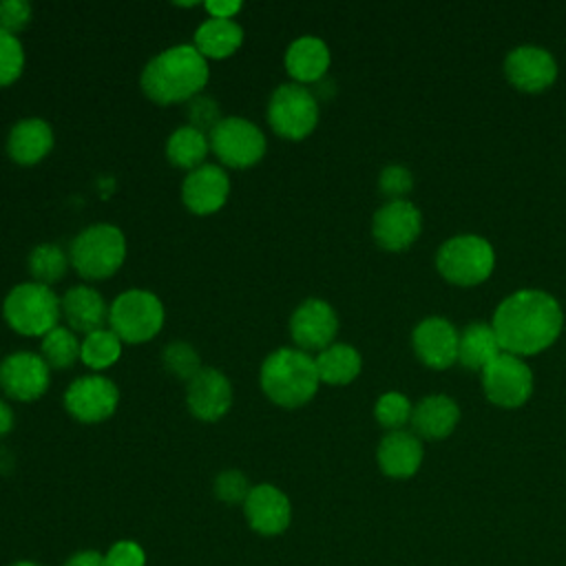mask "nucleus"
<instances>
[{"mask_svg": "<svg viewBox=\"0 0 566 566\" xmlns=\"http://www.w3.org/2000/svg\"><path fill=\"white\" fill-rule=\"evenodd\" d=\"M51 382V367L40 354L13 352L0 363V389L20 402L38 400Z\"/></svg>", "mask_w": 566, "mask_h": 566, "instance_id": "12", "label": "nucleus"}, {"mask_svg": "<svg viewBox=\"0 0 566 566\" xmlns=\"http://www.w3.org/2000/svg\"><path fill=\"white\" fill-rule=\"evenodd\" d=\"M29 272L35 283L51 287L57 283L69 268V254L57 243H38L27 256Z\"/></svg>", "mask_w": 566, "mask_h": 566, "instance_id": "29", "label": "nucleus"}, {"mask_svg": "<svg viewBox=\"0 0 566 566\" xmlns=\"http://www.w3.org/2000/svg\"><path fill=\"white\" fill-rule=\"evenodd\" d=\"M186 117L190 122L188 126H192L201 133H210L223 119L221 106L217 104V99L210 95H201V93L186 102Z\"/></svg>", "mask_w": 566, "mask_h": 566, "instance_id": "35", "label": "nucleus"}, {"mask_svg": "<svg viewBox=\"0 0 566 566\" xmlns=\"http://www.w3.org/2000/svg\"><path fill=\"white\" fill-rule=\"evenodd\" d=\"M104 557L106 566H146V553L133 539L115 542Z\"/></svg>", "mask_w": 566, "mask_h": 566, "instance_id": "39", "label": "nucleus"}, {"mask_svg": "<svg viewBox=\"0 0 566 566\" xmlns=\"http://www.w3.org/2000/svg\"><path fill=\"white\" fill-rule=\"evenodd\" d=\"M378 464L389 478H409L422 462V444L409 431H389L378 444Z\"/></svg>", "mask_w": 566, "mask_h": 566, "instance_id": "23", "label": "nucleus"}, {"mask_svg": "<svg viewBox=\"0 0 566 566\" xmlns=\"http://www.w3.org/2000/svg\"><path fill=\"white\" fill-rule=\"evenodd\" d=\"M482 387L491 402L509 409L520 407L533 391V374L517 356L502 352L482 371Z\"/></svg>", "mask_w": 566, "mask_h": 566, "instance_id": "11", "label": "nucleus"}, {"mask_svg": "<svg viewBox=\"0 0 566 566\" xmlns=\"http://www.w3.org/2000/svg\"><path fill=\"white\" fill-rule=\"evenodd\" d=\"M564 325L559 303L542 290H520L506 296L493 314V332L502 352L528 356L555 343Z\"/></svg>", "mask_w": 566, "mask_h": 566, "instance_id": "1", "label": "nucleus"}, {"mask_svg": "<svg viewBox=\"0 0 566 566\" xmlns=\"http://www.w3.org/2000/svg\"><path fill=\"white\" fill-rule=\"evenodd\" d=\"M161 363L168 374H172L179 380H190L201 369V358L197 349L186 340H175L164 347Z\"/></svg>", "mask_w": 566, "mask_h": 566, "instance_id": "32", "label": "nucleus"}, {"mask_svg": "<svg viewBox=\"0 0 566 566\" xmlns=\"http://www.w3.org/2000/svg\"><path fill=\"white\" fill-rule=\"evenodd\" d=\"M62 316L69 329L80 334H91L104 329L108 323V305L104 296L91 285H73L60 298Z\"/></svg>", "mask_w": 566, "mask_h": 566, "instance_id": "20", "label": "nucleus"}, {"mask_svg": "<svg viewBox=\"0 0 566 566\" xmlns=\"http://www.w3.org/2000/svg\"><path fill=\"white\" fill-rule=\"evenodd\" d=\"M504 73L515 88L537 93L553 84L557 75V64L546 49L524 44L506 55Z\"/></svg>", "mask_w": 566, "mask_h": 566, "instance_id": "19", "label": "nucleus"}, {"mask_svg": "<svg viewBox=\"0 0 566 566\" xmlns=\"http://www.w3.org/2000/svg\"><path fill=\"white\" fill-rule=\"evenodd\" d=\"M436 265L447 281L475 285L493 272L495 252L486 239L478 234H460L440 245Z\"/></svg>", "mask_w": 566, "mask_h": 566, "instance_id": "8", "label": "nucleus"}, {"mask_svg": "<svg viewBox=\"0 0 566 566\" xmlns=\"http://www.w3.org/2000/svg\"><path fill=\"white\" fill-rule=\"evenodd\" d=\"M411 402L407 396L398 394V391H387L382 394L378 400H376V407H374V416L376 420L391 429V431H398L407 420H411Z\"/></svg>", "mask_w": 566, "mask_h": 566, "instance_id": "33", "label": "nucleus"}, {"mask_svg": "<svg viewBox=\"0 0 566 566\" xmlns=\"http://www.w3.org/2000/svg\"><path fill=\"white\" fill-rule=\"evenodd\" d=\"M212 489H214L217 500H221L226 504H239V502H245L252 486L248 484V478L241 471L228 469L214 478Z\"/></svg>", "mask_w": 566, "mask_h": 566, "instance_id": "36", "label": "nucleus"}, {"mask_svg": "<svg viewBox=\"0 0 566 566\" xmlns=\"http://www.w3.org/2000/svg\"><path fill=\"white\" fill-rule=\"evenodd\" d=\"M241 2H230V0H210L203 4V9L210 13V18H223V20H232L234 13L241 11Z\"/></svg>", "mask_w": 566, "mask_h": 566, "instance_id": "40", "label": "nucleus"}, {"mask_svg": "<svg viewBox=\"0 0 566 566\" xmlns=\"http://www.w3.org/2000/svg\"><path fill=\"white\" fill-rule=\"evenodd\" d=\"M24 69V49L18 35L0 29V86L13 84Z\"/></svg>", "mask_w": 566, "mask_h": 566, "instance_id": "34", "label": "nucleus"}, {"mask_svg": "<svg viewBox=\"0 0 566 566\" xmlns=\"http://www.w3.org/2000/svg\"><path fill=\"white\" fill-rule=\"evenodd\" d=\"M64 566H106V557L97 551H80L71 555Z\"/></svg>", "mask_w": 566, "mask_h": 566, "instance_id": "41", "label": "nucleus"}, {"mask_svg": "<svg viewBox=\"0 0 566 566\" xmlns=\"http://www.w3.org/2000/svg\"><path fill=\"white\" fill-rule=\"evenodd\" d=\"M119 402L117 385L99 374L75 378L64 391V407L71 418L84 424H95L111 418Z\"/></svg>", "mask_w": 566, "mask_h": 566, "instance_id": "10", "label": "nucleus"}, {"mask_svg": "<svg viewBox=\"0 0 566 566\" xmlns=\"http://www.w3.org/2000/svg\"><path fill=\"white\" fill-rule=\"evenodd\" d=\"M243 42V29L234 20L208 18L195 31V49L208 60L230 57Z\"/></svg>", "mask_w": 566, "mask_h": 566, "instance_id": "25", "label": "nucleus"}, {"mask_svg": "<svg viewBox=\"0 0 566 566\" xmlns=\"http://www.w3.org/2000/svg\"><path fill=\"white\" fill-rule=\"evenodd\" d=\"M80 347L82 343L77 340L75 332L57 325L42 336L40 356L51 369H69L80 358Z\"/></svg>", "mask_w": 566, "mask_h": 566, "instance_id": "30", "label": "nucleus"}, {"mask_svg": "<svg viewBox=\"0 0 566 566\" xmlns=\"http://www.w3.org/2000/svg\"><path fill=\"white\" fill-rule=\"evenodd\" d=\"M413 186V177L405 166H387L378 177V188L389 201L402 199Z\"/></svg>", "mask_w": 566, "mask_h": 566, "instance_id": "37", "label": "nucleus"}, {"mask_svg": "<svg viewBox=\"0 0 566 566\" xmlns=\"http://www.w3.org/2000/svg\"><path fill=\"white\" fill-rule=\"evenodd\" d=\"M31 22V4L27 0H2L0 2V29L18 33Z\"/></svg>", "mask_w": 566, "mask_h": 566, "instance_id": "38", "label": "nucleus"}, {"mask_svg": "<svg viewBox=\"0 0 566 566\" xmlns=\"http://www.w3.org/2000/svg\"><path fill=\"white\" fill-rule=\"evenodd\" d=\"M119 356H122V340L115 336V332L106 327L91 332L82 338L80 360L95 371L111 367Z\"/></svg>", "mask_w": 566, "mask_h": 566, "instance_id": "31", "label": "nucleus"}, {"mask_svg": "<svg viewBox=\"0 0 566 566\" xmlns=\"http://www.w3.org/2000/svg\"><path fill=\"white\" fill-rule=\"evenodd\" d=\"M11 429H13V411L4 400H0V436H7Z\"/></svg>", "mask_w": 566, "mask_h": 566, "instance_id": "42", "label": "nucleus"}, {"mask_svg": "<svg viewBox=\"0 0 566 566\" xmlns=\"http://www.w3.org/2000/svg\"><path fill=\"white\" fill-rule=\"evenodd\" d=\"M329 69V49L316 35L296 38L285 51V71L296 84H312L325 77Z\"/></svg>", "mask_w": 566, "mask_h": 566, "instance_id": "22", "label": "nucleus"}, {"mask_svg": "<svg viewBox=\"0 0 566 566\" xmlns=\"http://www.w3.org/2000/svg\"><path fill=\"white\" fill-rule=\"evenodd\" d=\"M7 325L22 336H44L62 316L60 296L42 283H18L2 303Z\"/></svg>", "mask_w": 566, "mask_h": 566, "instance_id": "5", "label": "nucleus"}, {"mask_svg": "<svg viewBox=\"0 0 566 566\" xmlns=\"http://www.w3.org/2000/svg\"><path fill=\"white\" fill-rule=\"evenodd\" d=\"M210 150L223 166L250 168L265 155L263 130L245 117H223L208 133Z\"/></svg>", "mask_w": 566, "mask_h": 566, "instance_id": "9", "label": "nucleus"}, {"mask_svg": "<svg viewBox=\"0 0 566 566\" xmlns=\"http://www.w3.org/2000/svg\"><path fill=\"white\" fill-rule=\"evenodd\" d=\"M502 354L500 340L491 325L473 323L464 327L458 340V360L473 371H484Z\"/></svg>", "mask_w": 566, "mask_h": 566, "instance_id": "26", "label": "nucleus"}, {"mask_svg": "<svg viewBox=\"0 0 566 566\" xmlns=\"http://www.w3.org/2000/svg\"><path fill=\"white\" fill-rule=\"evenodd\" d=\"M210 150L208 135L192 128V126H179L177 130L170 133L166 142V157L172 166L184 168V170H195L203 166V159Z\"/></svg>", "mask_w": 566, "mask_h": 566, "instance_id": "28", "label": "nucleus"}, {"mask_svg": "<svg viewBox=\"0 0 566 566\" xmlns=\"http://www.w3.org/2000/svg\"><path fill=\"white\" fill-rule=\"evenodd\" d=\"M230 195L228 172L217 164L190 170L181 184V201L195 214H212L223 208Z\"/></svg>", "mask_w": 566, "mask_h": 566, "instance_id": "16", "label": "nucleus"}, {"mask_svg": "<svg viewBox=\"0 0 566 566\" xmlns=\"http://www.w3.org/2000/svg\"><path fill=\"white\" fill-rule=\"evenodd\" d=\"M243 513L252 531L261 535H279L290 526L292 504L274 484H256L243 502Z\"/></svg>", "mask_w": 566, "mask_h": 566, "instance_id": "17", "label": "nucleus"}, {"mask_svg": "<svg viewBox=\"0 0 566 566\" xmlns=\"http://www.w3.org/2000/svg\"><path fill=\"white\" fill-rule=\"evenodd\" d=\"M53 148V130L46 119L24 117L13 124L7 137V153L20 166L42 161Z\"/></svg>", "mask_w": 566, "mask_h": 566, "instance_id": "21", "label": "nucleus"}, {"mask_svg": "<svg viewBox=\"0 0 566 566\" xmlns=\"http://www.w3.org/2000/svg\"><path fill=\"white\" fill-rule=\"evenodd\" d=\"M316 371L321 382L329 385H347L360 374V354L345 343H334L325 347L316 358Z\"/></svg>", "mask_w": 566, "mask_h": 566, "instance_id": "27", "label": "nucleus"}, {"mask_svg": "<svg viewBox=\"0 0 566 566\" xmlns=\"http://www.w3.org/2000/svg\"><path fill=\"white\" fill-rule=\"evenodd\" d=\"M458 340L460 334L442 316L420 321L411 334L418 358L433 369H447L458 360Z\"/></svg>", "mask_w": 566, "mask_h": 566, "instance_id": "18", "label": "nucleus"}, {"mask_svg": "<svg viewBox=\"0 0 566 566\" xmlns=\"http://www.w3.org/2000/svg\"><path fill=\"white\" fill-rule=\"evenodd\" d=\"M161 325L164 305L148 290H126L108 307V329L122 343H146L159 334Z\"/></svg>", "mask_w": 566, "mask_h": 566, "instance_id": "6", "label": "nucleus"}, {"mask_svg": "<svg viewBox=\"0 0 566 566\" xmlns=\"http://www.w3.org/2000/svg\"><path fill=\"white\" fill-rule=\"evenodd\" d=\"M126 259V239L113 223H93L84 228L69 245V263L88 279L99 281L113 276Z\"/></svg>", "mask_w": 566, "mask_h": 566, "instance_id": "4", "label": "nucleus"}, {"mask_svg": "<svg viewBox=\"0 0 566 566\" xmlns=\"http://www.w3.org/2000/svg\"><path fill=\"white\" fill-rule=\"evenodd\" d=\"M208 60L192 44H177L157 53L142 71L144 95L161 106L188 102L208 84Z\"/></svg>", "mask_w": 566, "mask_h": 566, "instance_id": "2", "label": "nucleus"}, {"mask_svg": "<svg viewBox=\"0 0 566 566\" xmlns=\"http://www.w3.org/2000/svg\"><path fill=\"white\" fill-rule=\"evenodd\" d=\"M13 566H40V564H35V562H18Z\"/></svg>", "mask_w": 566, "mask_h": 566, "instance_id": "43", "label": "nucleus"}, {"mask_svg": "<svg viewBox=\"0 0 566 566\" xmlns=\"http://www.w3.org/2000/svg\"><path fill=\"white\" fill-rule=\"evenodd\" d=\"M458 418H460L458 405L449 396L436 394V396L422 398L413 407L411 427L418 436L438 440V438H447L455 429Z\"/></svg>", "mask_w": 566, "mask_h": 566, "instance_id": "24", "label": "nucleus"}, {"mask_svg": "<svg viewBox=\"0 0 566 566\" xmlns=\"http://www.w3.org/2000/svg\"><path fill=\"white\" fill-rule=\"evenodd\" d=\"M259 382L263 394L283 409H296L310 402L318 389V371L314 358L294 347L270 352L261 365Z\"/></svg>", "mask_w": 566, "mask_h": 566, "instance_id": "3", "label": "nucleus"}, {"mask_svg": "<svg viewBox=\"0 0 566 566\" xmlns=\"http://www.w3.org/2000/svg\"><path fill=\"white\" fill-rule=\"evenodd\" d=\"M268 124L285 139H303L318 124L316 95L296 82H287L274 88L268 99Z\"/></svg>", "mask_w": 566, "mask_h": 566, "instance_id": "7", "label": "nucleus"}, {"mask_svg": "<svg viewBox=\"0 0 566 566\" xmlns=\"http://www.w3.org/2000/svg\"><path fill=\"white\" fill-rule=\"evenodd\" d=\"M338 332V316L323 298H305L290 316V334L298 349H325Z\"/></svg>", "mask_w": 566, "mask_h": 566, "instance_id": "13", "label": "nucleus"}, {"mask_svg": "<svg viewBox=\"0 0 566 566\" xmlns=\"http://www.w3.org/2000/svg\"><path fill=\"white\" fill-rule=\"evenodd\" d=\"M186 405L197 420L214 422L232 407V385L228 376L214 367H201L186 387Z\"/></svg>", "mask_w": 566, "mask_h": 566, "instance_id": "15", "label": "nucleus"}, {"mask_svg": "<svg viewBox=\"0 0 566 566\" xmlns=\"http://www.w3.org/2000/svg\"><path fill=\"white\" fill-rule=\"evenodd\" d=\"M420 212L407 199H394L380 206L371 221V234L376 243L385 250L398 252L409 248L420 234Z\"/></svg>", "mask_w": 566, "mask_h": 566, "instance_id": "14", "label": "nucleus"}]
</instances>
